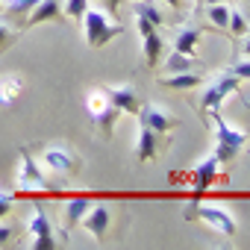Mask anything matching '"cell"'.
I'll return each instance as SVG.
<instances>
[{"label": "cell", "mask_w": 250, "mask_h": 250, "mask_svg": "<svg viewBox=\"0 0 250 250\" xmlns=\"http://www.w3.org/2000/svg\"><path fill=\"white\" fill-rule=\"evenodd\" d=\"M12 42H15V33H12L6 24H0V53H3V50L12 44Z\"/></svg>", "instance_id": "83f0119b"}, {"label": "cell", "mask_w": 250, "mask_h": 250, "mask_svg": "<svg viewBox=\"0 0 250 250\" xmlns=\"http://www.w3.org/2000/svg\"><path fill=\"white\" fill-rule=\"evenodd\" d=\"M227 33H232V36H247V33H250V24H247V18H244V15H241L238 9H229Z\"/></svg>", "instance_id": "603a6c76"}, {"label": "cell", "mask_w": 250, "mask_h": 250, "mask_svg": "<svg viewBox=\"0 0 250 250\" xmlns=\"http://www.w3.org/2000/svg\"><path fill=\"white\" fill-rule=\"evenodd\" d=\"M106 94L121 112H127V115H139L142 112V100H139V91L133 85H106Z\"/></svg>", "instance_id": "8fae6325"}, {"label": "cell", "mask_w": 250, "mask_h": 250, "mask_svg": "<svg viewBox=\"0 0 250 250\" xmlns=\"http://www.w3.org/2000/svg\"><path fill=\"white\" fill-rule=\"evenodd\" d=\"M121 115H124V112H121L115 103H109V106H106V109H103V112L94 118V124L100 127V133H103L106 139L112 136V130H115V124H118V118H121Z\"/></svg>", "instance_id": "ffe728a7"}, {"label": "cell", "mask_w": 250, "mask_h": 250, "mask_svg": "<svg viewBox=\"0 0 250 250\" xmlns=\"http://www.w3.org/2000/svg\"><path fill=\"white\" fill-rule=\"evenodd\" d=\"M200 39H203V27H186V30L177 36L174 50H180V53H186V56H194V47H197Z\"/></svg>", "instance_id": "e0dca14e"}, {"label": "cell", "mask_w": 250, "mask_h": 250, "mask_svg": "<svg viewBox=\"0 0 250 250\" xmlns=\"http://www.w3.org/2000/svg\"><path fill=\"white\" fill-rule=\"evenodd\" d=\"M62 9H65L68 18L80 21V18L85 15V9H88V0H62Z\"/></svg>", "instance_id": "d4e9b609"}, {"label": "cell", "mask_w": 250, "mask_h": 250, "mask_svg": "<svg viewBox=\"0 0 250 250\" xmlns=\"http://www.w3.org/2000/svg\"><path fill=\"white\" fill-rule=\"evenodd\" d=\"M136 156H139V162H153L156 156H159V147H162V142H165V136H159V133H153L145 121H139V130H136Z\"/></svg>", "instance_id": "ba28073f"}, {"label": "cell", "mask_w": 250, "mask_h": 250, "mask_svg": "<svg viewBox=\"0 0 250 250\" xmlns=\"http://www.w3.org/2000/svg\"><path fill=\"white\" fill-rule=\"evenodd\" d=\"M209 21H212L218 30H227V21H229V6H227V3H212V6H209Z\"/></svg>", "instance_id": "cb8c5ba5"}, {"label": "cell", "mask_w": 250, "mask_h": 250, "mask_svg": "<svg viewBox=\"0 0 250 250\" xmlns=\"http://www.w3.org/2000/svg\"><path fill=\"white\" fill-rule=\"evenodd\" d=\"M136 24H139V39H145V36H150V33L156 30L147 18H139V15H136Z\"/></svg>", "instance_id": "f546056e"}, {"label": "cell", "mask_w": 250, "mask_h": 250, "mask_svg": "<svg viewBox=\"0 0 250 250\" xmlns=\"http://www.w3.org/2000/svg\"><path fill=\"white\" fill-rule=\"evenodd\" d=\"M15 188L18 191H47V177L39 168V162L33 159V153L24 147L18 153V174H15Z\"/></svg>", "instance_id": "277c9868"}, {"label": "cell", "mask_w": 250, "mask_h": 250, "mask_svg": "<svg viewBox=\"0 0 250 250\" xmlns=\"http://www.w3.org/2000/svg\"><path fill=\"white\" fill-rule=\"evenodd\" d=\"M112 100H109V94H106V85H97V88H88L85 91V112L91 115V121L109 106Z\"/></svg>", "instance_id": "ac0fdd59"}, {"label": "cell", "mask_w": 250, "mask_h": 250, "mask_svg": "<svg viewBox=\"0 0 250 250\" xmlns=\"http://www.w3.org/2000/svg\"><path fill=\"white\" fill-rule=\"evenodd\" d=\"M224 71L235 74L238 80H250V56H247V59H241V62H232V65H229V68H224Z\"/></svg>", "instance_id": "4316f807"}, {"label": "cell", "mask_w": 250, "mask_h": 250, "mask_svg": "<svg viewBox=\"0 0 250 250\" xmlns=\"http://www.w3.org/2000/svg\"><path fill=\"white\" fill-rule=\"evenodd\" d=\"M62 15V0H39L27 15V27H36L42 21H53Z\"/></svg>", "instance_id": "7c38bea8"}, {"label": "cell", "mask_w": 250, "mask_h": 250, "mask_svg": "<svg viewBox=\"0 0 250 250\" xmlns=\"http://www.w3.org/2000/svg\"><path fill=\"white\" fill-rule=\"evenodd\" d=\"M139 121H145L147 127L153 130V133H159V136H165V133H171L177 124H180V118H174L168 109H162L159 103H142V112L136 115Z\"/></svg>", "instance_id": "52a82bcc"}, {"label": "cell", "mask_w": 250, "mask_h": 250, "mask_svg": "<svg viewBox=\"0 0 250 250\" xmlns=\"http://www.w3.org/2000/svg\"><path fill=\"white\" fill-rule=\"evenodd\" d=\"M229 94H238V77L229 74V71H221V74L215 77V83H209V88L203 91L200 109L212 115V112H218V106H221Z\"/></svg>", "instance_id": "5b68a950"}, {"label": "cell", "mask_w": 250, "mask_h": 250, "mask_svg": "<svg viewBox=\"0 0 250 250\" xmlns=\"http://www.w3.org/2000/svg\"><path fill=\"white\" fill-rule=\"evenodd\" d=\"M83 21V36H85V44L91 47V50H97V47H103V44H109L115 36H121L124 33V27L121 24H112L109 18H106V12H100V9H85V15L80 18Z\"/></svg>", "instance_id": "6da1fadb"}, {"label": "cell", "mask_w": 250, "mask_h": 250, "mask_svg": "<svg viewBox=\"0 0 250 250\" xmlns=\"http://www.w3.org/2000/svg\"><path fill=\"white\" fill-rule=\"evenodd\" d=\"M42 165H47L53 174H77L80 171V156L62 145H50L42 153Z\"/></svg>", "instance_id": "8992f818"}, {"label": "cell", "mask_w": 250, "mask_h": 250, "mask_svg": "<svg viewBox=\"0 0 250 250\" xmlns=\"http://www.w3.org/2000/svg\"><path fill=\"white\" fill-rule=\"evenodd\" d=\"M142 47H145V65H147V68H156L159 59H162V36L153 30L150 36L142 39Z\"/></svg>", "instance_id": "d6986e66"}, {"label": "cell", "mask_w": 250, "mask_h": 250, "mask_svg": "<svg viewBox=\"0 0 250 250\" xmlns=\"http://www.w3.org/2000/svg\"><path fill=\"white\" fill-rule=\"evenodd\" d=\"M241 50H244V56H250V33L244 36V47H241Z\"/></svg>", "instance_id": "836d02e7"}, {"label": "cell", "mask_w": 250, "mask_h": 250, "mask_svg": "<svg viewBox=\"0 0 250 250\" xmlns=\"http://www.w3.org/2000/svg\"><path fill=\"white\" fill-rule=\"evenodd\" d=\"M186 218H197V221H203L206 227H212V229H218L221 235H229V238L238 232L235 218H232L224 206H215V203H194V206H188Z\"/></svg>", "instance_id": "3957f363"}, {"label": "cell", "mask_w": 250, "mask_h": 250, "mask_svg": "<svg viewBox=\"0 0 250 250\" xmlns=\"http://www.w3.org/2000/svg\"><path fill=\"white\" fill-rule=\"evenodd\" d=\"M12 241V227L9 224H0V247Z\"/></svg>", "instance_id": "4dcf8cb0"}, {"label": "cell", "mask_w": 250, "mask_h": 250, "mask_svg": "<svg viewBox=\"0 0 250 250\" xmlns=\"http://www.w3.org/2000/svg\"><path fill=\"white\" fill-rule=\"evenodd\" d=\"M91 209V200L88 197H74V200H68L65 203V209H62V227L65 229H74L80 221H83V215Z\"/></svg>", "instance_id": "5bb4252c"}, {"label": "cell", "mask_w": 250, "mask_h": 250, "mask_svg": "<svg viewBox=\"0 0 250 250\" xmlns=\"http://www.w3.org/2000/svg\"><path fill=\"white\" fill-rule=\"evenodd\" d=\"M109 218H112V215H109V206H106V203H91V209L83 215L80 224L85 227V232H88L91 238L100 241V238L106 235V229H109Z\"/></svg>", "instance_id": "30bf717a"}, {"label": "cell", "mask_w": 250, "mask_h": 250, "mask_svg": "<svg viewBox=\"0 0 250 250\" xmlns=\"http://www.w3.org/2000/svg\"><path fill=\"white\" fill-rule=\"evenodd\" d=\"M118 6H121V0H106V9H109V12H115Z\"/></svg>", "instance_id": "d6a6232c"}, {"label": "cell", "mask_w": 250, "mask_h": 250, "mask_svg": "<svg viewBox=\"0 0 250 250\" xmlns=\"http://www.w3.org/2000/svg\"><path fill=\"white\" fill-rule=\"evenodd\" d=\"M165 6H171V9H183V0H162Z\"/></svg>", "instance_id": "1f68e13d"}, {"label": "cell", "mask_w": 250, "mask_h": 250, "mask_svg": "<svg viewBox=\"0 0 250 250\" xmlns=\"http://www.w3.org/2000/svg\"><path fill=\"white\" fill-rule=\"evenodd\" d=\"M159 83H162L165 88H174V91H188V88H197V85L203 83V77L194 74V71H180V74H165V77H159Z\"/></svg>", "instance_id": "4fadbf2b"}, {"label": "cell", "mask_w": 250, "mask_h": 250, "mask_svg": "<svg viewBox=\"0 0 250 250\" xmlns=\"http://www.w3.org/2000/svg\"><path fill=\"white\" fill-rule=\"evenodd\" d=\"M12 203H15V197H12V194H6V191H0V218H6V215H9Z\"/></svg>", "instance_id": "f1b7e54d"}, {"label": "cell", "mask_w": 250, "mask_h": 250, "mask_svg": "<svg viewBox=\"0 0 250 250\" xmlns=\"http://www.w3.org/2000/svg\"><path fill=\"white\" fill-rule=\"evenodd\" d=\"M191 65H194V56H186V53H180V50H171V56L165 59V71H168V74L191 71Z\"/></svg>", "instance_id": "44dd1931"}, {"label": "cell", "mask_w": 250, "mask_h": 250, "mask_svg": "<svg viewBox=\"0 0 250 250\" xmlns=\"http://www.w3.org/2000/svg\"><path fill=\"white\" fill-rule=\"evenodd\" d=\"M39 3V0H9L3 9H9L12 15H30V9Z\"/></svg>", "instance_id": "484cf974"}, {"label": "cell", "mask_w": 250, "mask_h": 250, "mask_svg": "<svg viewBox=\"0 0 250 250\" xmlns=\"http://www.w3.org/2000/svg\"><path fill=\"white\" fill-rule=\"evenodd\" d=\"M21 91H24V80L15 77V74H3V77H0V109L15 103Z\"/></svg>", "instance_id": "2e32d148"}, {"label": "cell", "mask_w": 250, "mask_h": 250, "mask_svg": "<svg viewBox=\"0 0 250 250\" xmlns=\"http://www.w3.org/2000/svg\"><path fill=\"white\" fill-rule=\"evenodd\" d=\"M27 229L36 235L33 238V250H53L56 247V238H53V229H50V221L44 218V209H33V218L27 224Z\"/></svg>", "instance_id": "9c48e42d"}, {"label": "cell", "mask_w": 250, "mask_h": 250, "mask_svg": "<svg viewBox=\"0 0 250 250\" xmlns=\"http://www.w3.org/2000/svg\"><path fill=\"white\" fill-rule=\"evenodd\" d=\"M218 168H221L218 156H215V153H212V156H206V159L194 168V188H197V191L209 188V186H212V180H215V174H218Z\"/></svg>", "instance_id": "9a60e30c"}, {"label": "cell", "mask_w": 250, "mask_h": 250, "mask_svg": "<svg viewBox=\"0 0 250 250\" xmlns=\"http://www.w3.org/2000/svg\"><path fill=\"white\" fill-rule=\"evenodd\" d=\"M212 121H215V127H218V147H215V156H218L221 165H229V162L244 150V145H247L250 136H247L244 130L229 127V124L221 118V112H212Z\"/></svg>", "instance_id": "7a4b0ae2"}, {"label": "cell", "mask_w": 250, "mask_h": 250, "mask_svg": "<svg viewBox=\"0 0 250 250\" xmlns=\"http://www.w3.org/2000/svg\"><path fill=\"white\" fill-rule=\"evenodd\" d=\"M206 3H209V6H212V3H227V0H206Z\"/></svg>", "instance_id": "e575fe53"}, {"label": "cell", "mask_w": 250, "mask_h": 250, "mask_svg": "<svg viewBox=\"0 0 250 250\" xmlns=\"http://www.w3.org/2000/svg\"><path fill=\"white\" fill-rule=\"evenodd\" d=\"M136 15H139V18H147L153 27H159V24H162V12L156 9L153 0H136Z\"/></svg>", "instance_id": "7402d4cb"}]
</instances>
